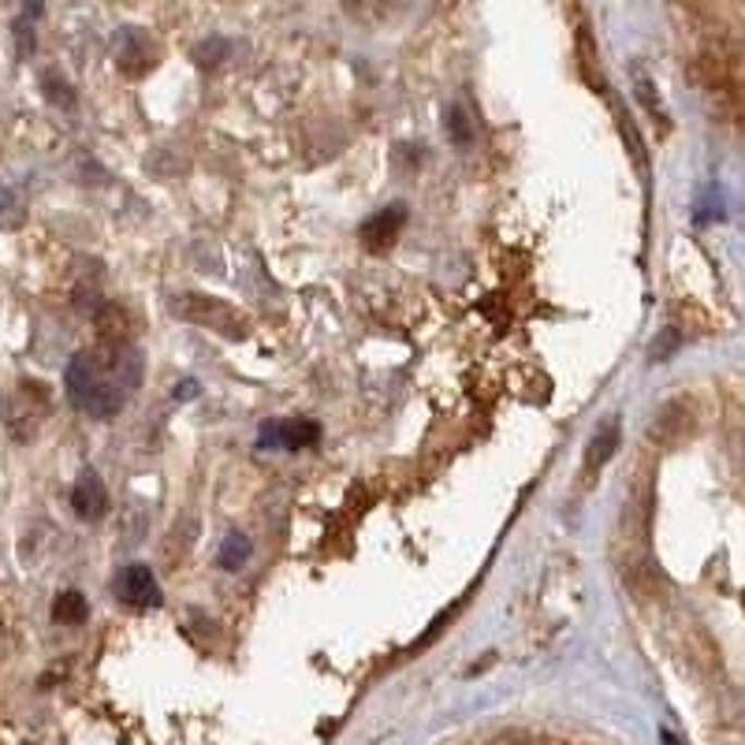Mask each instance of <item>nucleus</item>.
Segmentation results:
<instances>
[{"label":"nucleus","instance_id":"9d476101","mask_svg":"<svg viewBox=\"0 0 745 745\" xmlns=\"http://www.w3.org/2000/svg\"><path fill=\"white\" fill-rule=\"evenodd\" d=\"M94 328L101 335L105 347H127V335H131V317L127 309L117 303H101L94 309Z\"/></svg>","mask_w":745,"mask_h":745},{"label":"nucleus","instance_id":"39448f33","mask_svg":"<svg viewBox=\"0 0 745 745\" xmlns=\"http://www.w3.org/2000/svg\"><path fill=\"white\" fill-rule=\"evenodd\" d=\"M694 406L686 403V399H671V403H663L660 411H656V418L649 425V437L660 443V448H675L694 432Z\"/></svg>","mask_w":745,"mask_h":745},{"label":"nucleus","instance_id":"6ab92c4d","mask_svg":"<svg viewBox=\"0 0 745 745\" xmlns=\"http://www.w3.org/2000/svg\"><path fill=\"white\" fill-rule=\"evenodd\" d=\"M41 86H46V94H49L52 105H64V109H71V105H75V94H71V86L57 75V71H49V75L41 78Z\"/></svg>","mask_w":745,"mask_h":745},{"label":"nucleus","instance_id":"2eb2a0df","mask_svg":"<svg viewBox=\"0 0 745 745\" xmlns=\"http://www.w3.org/2000/svg\"><path fill=\"white\" fill-rule=\"evenodd\" d=\"M448 138L455 142V146H469V142L477 138V127L463 105H451L448 109Z\"/></svg>","mask_w":745,"mask_h":745},{"label":"nucleus","instance_id":"dca6fc26","mask_svg":"<svg viewBox=\"0 0 745 745\" xmlns=\"http://www.w3.org/2000/svg\"><path fill=\"white\" fill-rule=\"evenodd\" d=\"M637 101L649 109V117L660 123V131H668V112L660 109V94H656V86H652V78L645 75V71H637Z\"/></svg>","mask_w":745,"mask_h":745},{"label":"nucleus","instance_id":"7ed1b4c3","mask_svg":"<svg viewBox=\"0 0 745 745\" xmlns=\"http://www.w3.org/2000/svg\"><path fill=\"white\" fill-rule=\"evenodd\" d=\"M49 414V388L34 384V380H23L12 395L4 399V425L12 432V440H34L38 437V425Z\"/></svg>","mask_w":745,"mask_h":745},{"label":"nucleus","instance_id":"4be33fe9","mask_svg":"<svg viewBox=\"0 0 745 745\" xmlns=\"http://www.w3.org/2000/svg\"><path fill=\"white\" fill-rule=\"evenodd\" d=\"M492 745H534L526 738V734H508V738H496Z\"/></svg>","mask_w":745,"mask_h":745},{"label":"nucleus","instance_id":"20e7f679","mask_svg":"<svg viewBox=\"0 0 745 745\" xmlns=\"http://www.w3.org/2000/svg\"><path fill=\"white\" fill-rule=\"evenodd\" d=\"M112 593H117L120 604L138 608V611L161 604V585H157L154 571H149V566H142V563L123 566V571L117 574V582H112Z\"/></svg>","mask_w":745,"mask_h":745},{"label":"nucleus","instance_id":"9b49d317","mask_svg":"<svg viewBox=\"0 0 745 745\" xmlns=\"http://www.w3.org/2000/svg\"><path fill=\"white\" fill-rule=\"evenodd\" d=\"M619 440H623V429H619V422H608V425H600V429L593 432L589 448H585V477L600 474V469L611 463V455L619 451Z\"/></svg>","mask_w":745,"mask_h":745},{"label":"nucleus","instance_id":"1a4fd4ad","mask_svg":"<svg viewBox=\"0 0 745 745\" xmlns=\"http://www.w3.org/2000/svg\"><path fill=\"white\" fill-rule=\"evenodd\" d=\"M117 60H120V68L127 71V75H146V71L154 68V60H157V49L142 30H123L120 41H117Z\"/></svg>","mask_w":745,"mask_h":745},{"label":"nucleus","instance_id":"4468645a","mask_svg":"<svg viewBox=\"0 0 745 745\" xmlns=\"http://www.w3.org/2000/svg\"><path fill=\"white\" fill-rule=\"evenodd\" d=\"M26 220V198L15 186H0V228H20Z\"/></svg>","mask_w":745,"mask_h":745},{"label":"nucleus","instance_id":"ddd939ff","mask_svg":"<svg viewBox=\"0 0 745 745\" xmlns=\"http://www.w3.org/2000/svg\"><path fill=\"white\" fill-rule=\"evenodd\" d=\"M246 559H251V540H246L243 534H228L224 545H220L217 563L224 566V571H243Z\"/></svg>","mask_w":745,"mask_h":745},{"label":"nucleus","instance_id":"6e6552de","mask_svg":"<svg viewBox=\"0 0 745 745\" xmlns=\"http://www.w3.org/2000/svg\"><path fill=\"white\" fill-rule=\"evenodd\" d=\"M321 437V429H317L314 422H269L261 429V448H288V451H298V448H309V443H317Z\"/></svg>","mask_w":745,"mask_h":745},{"label":"nucleus","instance_id":"0eeeda50","mask_svg":"<svg viewBox=\"0 0 745 745\" xmlns=\"http://www.w3.org/2000/svg\"><path fill=\"white\" fill-rule=\"evenodd\" d=\"M71 508L83 522H97L105 518V511H109V492H105V481L97 477V469H83L75 481V489H71Z\"/></svg>","mask_w":745,"mask_h":745},{"label":"nucleus","instance_id":"f3484780","mask_svg":"<svg viewBox=\"0 0 745 745\" xmlns=\"http://www.w3.org/2000/svg\"><path fill=\"white\" fill-rule=\"evenodd\" d=\"M615 120H619V131H623V138H626L630 157H634L637 168H642V172H645V146H642V138H637L634 123H630V117L623 112V105H615Z\"/></svg>","mask_w":745,"mask_h":745},{"label":"nucleus","instance_id":"423d86ee","mask_svg":"<svg viewBox=\"0 0 745 745\" xmlns=\"http://www.w3.org/2000/svg\"><path fill=\"white\" fill-rule=\"evenodd\" d=\"M403 224H406V206L380 209L377 217H369L366 224H362V243H366V251H373V254H384L388 246H395Z\"/></svg>","mask_w":745,"mask_h":745},{"label":"nucleus","instance_id":"f8f14e48","mask_svg":"<svg viewBox=\"0 0 745 745\" xmlns=\"http://www.w3.org/2000/svg\"><path fill=\"white\" fill-rule=\"evenodd\" d=\"M52 619H57L60 626H83L86 619H90V604H86L83 593L68 589V593H60V597L52 600Z\"/></svg>","mask_w":745,"mask_h":745},{"label":"nucleus","instance_id":"f257e3e1","mask_svg":"<svg viewBox=\"0 0 745 745\" xmlns=\"http://www.w3.org/2000/svg\"><path fill=\"white\" fill-rule=\"evenodd\" d=\"M142 384V354L135 347L78 351L64 369V388L75 411L86 418H117L131 392Z\"/></svg>","mask_w":745,"mask_h":745},{"label":"nucleus","instance_id":"aec40b11","mask_svg":"<svg viewBox=\"0 0 745 745\" xmlns=\"http://www.w3.org/2000/svg\"><path fill=\"white\" fill-rule=\"evenodd\" d=\"M15 34H20V57H30L34 52V30H30V20H20V26H15Z\"/></svg>","mask_w":745,"mask_h":745},{"label":"nucleus","instance_id":"a211bd4d","mask_svg":"<svg viewBox=\"0 0 745 745\" xmlns=\"http://www.w3.org/2000/svg\"><path fill=\"white\" fill-rule=\"evenodd\" d=\"M228 49H232V46H228L224 38H209V41H201V46L194 49V60H198L201 68H217L220 60L228 57Z\"/></svg>","mask_w":745,"mask_h":745},{"label":"nucleus","instance_id":"f03ea898","mask_svg":"<svg viewBox=\"0 0 745 745\" xmlns=\"http://www.w3.org/2000/svg\"><path fill=\"white\" fill-rule=\"evenodd\" d=\"M175 317L191 325H201L217 335H228V340H246L251 335V321L243 314L224 303V298H212V295H183L175 298Z\"/></svg>","mask_w":745,"mask_h":745},{"label":"nucleus","instance_id":"412c9836","mask_svg":"<svg viewBox=\"0 0 745 745\" xmlns=\"http://www.w3.org/2000/svg\"><path fill=\"white\" fill-rule=\"evenodd\" d=\"M663 335H668V340H660V343L652 347V362H656V358H668V354L679 347V335H675V332H663Z\"/></svg>","mask_w":745,"mask_h":745}]
</instances>
